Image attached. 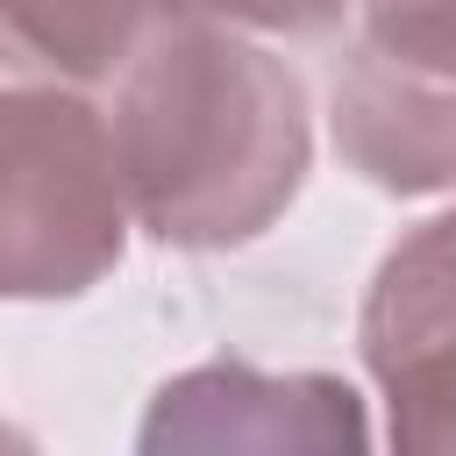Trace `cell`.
Returning a JSON list of instances; mask_svg holds the SVG:
<instances>
[{
    "instance_id": "obj_1",
    "label": "cell",
    "mask_w": 456,
    "mask_h": 456,
    "mask_svg": "<svg viewBox=\"0 0 456 456\" xmlns=\"http://www.w3.org/2000/svg\"><path fill=\"white\" fill-rule=\"evenodd\" d=\"M114 164L164 249H242L299 200L314 114L299 71L228 21H157L114 71Z\"/></svg>"
},
{
    "instance_id": "obj_2",
    "label": "cell",
    "mask_w": 456,
    "mask_h": 456,
    "mask_svg": "<svg viewBox=\"0 0 456 456\" xmlns=\"http://www.w3.org/2000/svg\"><path fill=\"white\" fill-rule=\"evenodd\" d=\"M107 114L71 86H0V299H78L128 249Z\"/></svg>"
},
{
    "instance_id": "obj_3",
    "label": "cell",
    "mask_w": 456,
    "mask_h": 456,
    "mask_svg": "<svg viewBox=\"0 0 456 456\" xmlns=\"http://www.w3.org/2000/svg\"><path fill=\"white\" fill-rule=\"evenodd\" d=\"M356 349L385 392V435L399 449H456V207L385 249Z\"/></svg>"
},
{
    "instance_id": "obj_4",
    "label": "cell",
    "mask_w": 456,
    "mask_h": 456,
    "mask_svg": "<svg viewBox=\"0 0 456 456\" xmlns=\"http://www.w3.org/2000/svg\"><path fill=\"white\" fill-rule=\"evenodd\" d=\"M328 128L363 185L399 200L456 192V64L356 36L328 86Z\"/></svg>"
},
{
    "instance_id": "obj_5",
    "label": "cell",
    "mask_w": 456,
    "mask_h": 456,
    "mask_svg": "<svg viewBox=\"0 0 456 456\" xmlns=\"http://www.w3.org/2000/svg\"><path fill=\"white\" fill-rule=\"evenodd\" d=\"M363 449V406L342 378L292 370L271 378L256 363H200L171 378L142 420V449Z\"/></svg>"
},
{
    "instance_id": "obj_6",
    "label": "cell",
    "mask_w": 456,
    "mask_h": 456,
    "mask_svg": "<svg viewBox=\"0 0 456 456\" xmlns=\"http://www.w3.org/2000/svg\"><path fill=\"white\" fill-rule=\"evenodd\" d=\"M157 21V0H0V43L71 86L114 78Z\"/></svg>"
},
{
    "instance_id": "obj_7",
    "label": "cell",
    "mask_w": 456,
    "mask_h": 456,
    "mask_svg": "<svg viewBox=\"0 0 456 456\" xmlns=\"http://www.w3.org/2000/svg\"><path fill=\"white\" fill-rule=\"evenodd\" d=\"M356 0H157L164 21H228L249 36H328Z\"/></svg>"
},
{
    "instance_id": "obj_8",
    "label": "cell",
    "mask_w": 456,
    "mask_h": 456,
    "mask_svg": "<svg viewBox=\"0 0 456 456\" xmlns=\"http://www.w3.org/2000/svg\"><path fill=\"white\" fill-rule=\"evenodd\" d=\"M356 36L456 64V0H356Z\"/></svg>"
},
{
    "instance_id": "obj_9",
    "label": "cell",
    "mask_w": 456,
    "mask_h": 456,
    "mask_svg": "<svg viewBox=\"0 0 456 456\" xmlns=\"http://www.w3.org/2000/svg\"><path fill=\"white\" fill-rule=\"evenodd\" d=\"M0 442H7V428H0Z\"/></svg>"
},
{
    "instance_id": "obj_10",
    "label": "cell",
    "mask_w": 456,
    "mask_h": 456,
    "mask_svg": "<svg viewBox=\"0 0 456 456\" xmlns=\"http://www.w3.org/2000/svg\"><path fill=\"white\" fill-rule=\"evenodd\" d=\"M0 50H7V43H0Z\"/></svg>"
}]
</instances>
